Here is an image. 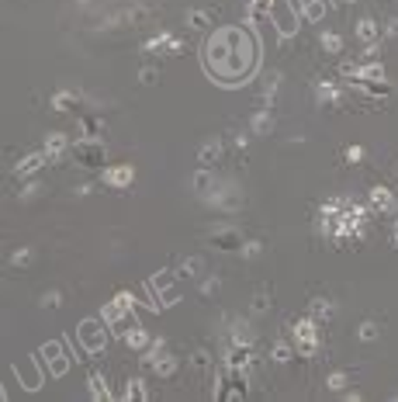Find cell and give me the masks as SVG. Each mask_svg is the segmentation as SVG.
<instances>
[{
    "instance_id": "1",
    "label": "cell",
    "mask_w": 398,
    "mask_h": 402,
    "mask_svg": "<svg viewBox=\"0 0 398 402\" xmlns=\"http://www.w3.org/2000/svg\"><path fill=\"white\" fill-rule=\"evenodd\" d=\"M257 63V42L243 28H218L204 45V70L218 84H239Z\"/></svg>"
},
{
    "instance_id": "2",
    "label": "cell",
    "mask_w": 398,
    "mask_h": 402,
    "mask_svg": "<svg viewBox=\"0 0 398 402\" xmlns=\"http://www.w3.org/2000/svg\"><path fill=\"white\" fill-rule=\"evenodd\" d=\"M246 392H250V368L222 364V368H218V389H215V399H222V402L246 399Z\"/></svg>"
},
{
    "instance_id": "3",
    "label": "cell",
    "mask_w": 398,
    "mask_h": 402,
    "mask_svg": "<svg viewBox=\"0 0 398 402\" xmlns=\"http://www.w3.org/2000/svg\"><path fill=\"white\" fill-rule=\"evenodd\" d=\"M70 156L87 167V170H98V167H107V146L100 139H91V135H80L73 146H70Z\"/></svg>"
},
{
    "instance_id": "4",
    "label": "cell",
    "mask_w": 398,
    "mask_h": 402,
    "mask_svg": "<svg viewBox=\"0 0 398 402\" xmlns=\"http://www.w3.org/2000/svg\"><path fill=\"white\" fill-rule=\"evenodd\" d=\"M142 364H146L156 378H174V375H177V357L167 350L163 340H156V343H149V347L142 350Z\"/></svg>"
},
{
    "instance_id": "5",
    "label": "cell",
    "mask_w": 398,
    "mask_h": 402,
    "mask_svg": "<svg viewBox=\"0 0 398 402\" xmlns=\"http://www.w3.org/2000/svg\"><path fill=\"white\" fill-rule=\"evenodd\" d=\"M291 336H295V350H298V357H315L319 347H322V340H319V322H315L312 315H305V319H295V322H291Z\"/></svg>"
},
{
    "instance_id": "6",
    "label": "cell",
    "mask_w": 398,
    "mask_h": 402,
    "mask_svg": "<svg viewBox=\"0 0 398 402\" xmlns=\"http://www.w3.org/2000/svg\"><path fill=\"white\" fill-rule=\"evenodd\" d=\"M204 201L211 204V208H218V211H225V215H232V211H239L246 201H243V191L229 181V184H215L208 195H204Z\"/></svg>"
},
{
    "instance_id": "7",
    "label": "cell",
    "mask_w": 398,
    "mask_h": 402,
    "mask_svg": "<svg viewBox=\"0 0 398 402\" xmlns=\"http://www.w3.org/2000/svg\"><path fill=\"white\" fill-rule=\"evenodd\" d=\"M107 333H111V329H100L98 319H84V322L77 326V343H80V350H87V354H100V350L107 347Z\"/></svg>"
},
{
    "instance_id": "8",
    "label": "cell",
    "mask_w": 398,
    "mask_h": 402,
    "mask_svg": "<svg viewBox=\"0 0 398 402\" xmlns=\"http://www.w3.org/2000/svg\"><path fill=\"white\" fill-rule=\"evenodd\" d=\"M100 319H104V326L114 333V336H125L135 322H139V315H135V308H121L118 302H111V305H104V312H100Z\"/></svg>"
},
{
    "instance_id": "9",
    "label": "cell",
    "mask_w": 398,
    "mask_h": 402,
    "mask_svg": "<svg viewBox=\"0 0 398 402\" xmlns=\"http://www.w3.org/2000/svg\"><path fill=\"white\" fill-rule=\"evenodd\" d=\"M142 52H149V56H184V38L163 31V35H153V38L142 45Z\"/></svg>"
},
{
    "instance_id": "10",
    "label": "cell",
    "mask_w": 398,
    "mask_h": 402,
    "mask_svg": "<svg viewBox=\"0 0 398 402\" xmlns=\"http://www.w3.org/2000/svg\"><path fill=\"white\" fill-rule=\"evenodd\" d=\"M208 243H211V246H218V250H225V253H232V250H243V246H246L243 232H239V229H232V225H215V229H208Z\"/></svg>"
},
{
    "instance_id": "11",
    "label": "cell",
    "mask_w": 398,
    "mask_h": 402,
    "mask_svg": "<svg viewBox=\"0 0 398 402\" xmlns=\"http://www.w3.org/2000/svg\"><path fill=\"white\" fill-rule=\"evenodd\" d=\"M42 357L35 354V357H24V361H17L14 364V375L21 378V385L28 389V392H35V389H42Z\"/></svg>"
},
{
    "instance_id": "12",
    "label": "cell",
    "mask_w": 398,
    "mask_h": 402,
    "mask_svg": "<svg viewBox=\"0 0 398 402\" xmlns=\"http://www.w3.org/2000/svg\"><path fill=\"white\" fill-rule=\"evenodd\" d=\"M315 98H319V107H346L350 98L339 91L336 80H315Z\"/></svg>"
},
{
    "instance_id": "13",
    "label": "cell",
    "mask_w": 398,
    "mask_h": 402,
    "mask_svg": "<svg viewBox=\"0 0 398 402\" xmlns=\"http://www.w3.org/2000/svg\"><path fill=\"white\" fill-rule=\"evenodd\" d=\"M298 17H301L298 10H295V7H284V3H277V7H274V14H270V21L277 24V35H281L284 42L298 31Z\"/></svg>"
},
{
    "instance_id": "14",
    "label": "cell",
    "mask_w": 398,
    "mask_h": 402,
    "mask_svg": "<svg viewBox=\"0 0 398 402\" xmlns=\"http://www.w3.org/2000/svg\"><path fill=\"white\" fill-rule=\"evenodd\" d=\"M132 181H135V170L128 163H114L104 170V188H111V191H128Z\"/></svg>"
},
{
    "instance_id": "15",
    "label": "cell",
    "mask_w": 398,
    "mask_h": 402,
    "mask_svg": "<svg viewBox=\"0 0 398 402\" xmlns=\"http://www.w3.org/2000/svg\"><path fill=\"white\" fill-rule=\"evenodd\" d=\"M346 84H350V87H357V91H364V94H367V104L392 94V84H388V77H381V80H371V77H353V80H346Z\"/></svg>"
},
{
    "instance_id": "16",
    "label": "cell",
    "mask_w": 398,
    "mask_h": 402,
    "mask_svg": "<svg viewBox=\"0 0 398 402\" xmlns=\"http://www.w3.org/2000/svg\"><path fill=\"white\" fill-rule=\"evenodd\" d=\"M38 357H42V361L49 364V371H52V375H63V371L70 368V357H66V347H63L59 340H56V343H45V347L38 350Z\"/></svg>"
},
{
    "instance_id": "17",
    "label": "cell",
    "mask_w": 398,
    "mask_h": 402,
    "mask_svg": "<svg viewBox=\"0 0 398 402\" xmlns=\"http://www.w3.org/2000/svg\"><path fill=\"white\" fill-rule=\"evenodd\" d=\"M353 35H357L360 45H378V42L385 38V24H378L374 17H360V21L353 24Z\"/></svg>"
},
{
    "instance_id": "18",
    "label": "cell",
    "mask_w": 398,
    "mask_h": 402,
    "mask_svg": "<svg viewBox=\"0 0 398 402\" xmlns=\"http://www.w3.org/2000/svg\"><path fill=\"white\" fill-rule=\"evenodd\" d=\"M367 208H371V211H381V215H385V211H395V195H392L385 184H374L371 195H367Z\"/></svg>"
},
{
    "instance_id": "19",
    "label": "cell",
    "mask_w": 398,
    "mask_h": 402,
    "mask_svg": "<svg viewBox=\"0 0 398 402\" xmlns=\"http://www.w3.org/2000/svg\"><path fill=\"white\" fill-rule=\"evenodd\" d=\"M222 153H225V142H222L218 135H211V139H208V142L198 149V163L215 170V167H218V160H222Z\"/></svg>"
},
{
    "instance_id": "20",
    "label": "cell",
    "mask_w": 398,
    "mask_h": 402,
    "mask_svg": "<svg viewBox=\"0 0 398 402\" xmlns=\"http://www.w3.org/2000/svg\"><path fill=\"white\" fill-rule=\"evenodd\" d=\"M45 163H49L45 149H42V153H28V156H21V160H17V167H14V177H35V174H38Z\"/></svg>"
},
{
    "instance_id": "21",
    "label": "cell",
    "mask_w": 398,
    "mask_h": 402,
    "mask_svg": "<svg viewBox=\"0 0 398 402\" xmlns=\"http://www.w3.org/2000/svg\"><path fill=\"white\" fill-rule=\"evenodd\" d=\"M52 107H56V111H63V114H77V118L84 114V111H80V107H84V100L77 98L73 91H56V94H52Z\"/></svg>"
},
{
    "instance_id": "22",
    "label": "cell",
    "mask_w": 398,
    "mask_h": 402,
    "mask_svg": "<svg viewBox=\"0 0 398 402\" xmlns=\"http://www.w3.org/2000/svg\"><path fill=\"white\" fill-rule=\"evenodd\" d=\"M291 7L298 10L305 21H322L329 3H326V0H291Z\"/></svg>"
},
{
    "instance_id": "23",
    "label": "cell",
    "mask_w": 398,
    "mask_h": 402,
    "mask_svg": "<svg viewBox=\"0 0 398 402\" xmlns=\"http://www.w3.org/2000/svg\"><path fill=\"white\" fill-rule=\"evenodd\" d=\"M45 156H49V163H59L63 160V153H70V139L63 135V132H52L49 139H45Z\"/></svg>"
},
{
    "instance_id": "24",
    "label": "cell",
    "mask_w": 398,
    "mask_h": 402,
    "mask_svg": "<svg viewBox=\"0 0 398 402\" xmlns=\"http://www.w3.org/2000/svg\"><path fill=\"white\" fill-rule=\"evenodd\" d=\"M274 7H277V0H253V3L246 7L250 24H267V21H270V14H274Z\"/></svg>"
},
{
    "instance_id": "25",
    "label": "cell",
    "mask_w": 398,
    "mask_h": 402,
    "mask_svg": "<svg viewBox=\"0 0 398 402\" xmlns=\"http://www.w3.org/2000/svg\"><path fill=\"white\" fill-rule=\"evenodd\" d=\"M308 315L322 326V322H332V315H336V302L332 299H312L308 302Z\"/></svg>"
},
{
    "instance_id": "26",
    "label": "cell",
    "mask_w": 398,
    "mask_h": 402,
    "mask_svg": "<svg viewBox=\"0 0 398 402\" xmlns=\"http://www.w3.org/2000/svg\"><path fill=\"white\" fill-rule=\"evenodd\" d=\"M274 128V107H257V114L250 118V132L253 135H267Z\"/></svg>"
},
{
    "instance_id": "27",
    "label": "cell",
    "mask_w": 398,
    "mask_h": 402,
    "mask_svg": "<svg viewBox=\"0 0 398 402\" xmlns=\"http://www.w3.org/2000/svg\"><path fill=\"white\" fill-rule=\"evenodd\" d=\"M253 340H257L253 326H250L246 319H232V329H229V347H236V343H253Z\"/></svg>"
},
{
    "instance_id": "28",
    "label": "cell",
    "mask_w": 398,
    "mask_h": 402,
    "mask_svg": "<svg viewBox=\"0 0 398 402\" xmlns=\"http://www.w3.org/2000/svg\"><path fill=\"white\" fill-rule=\"evenodd\" d=\"M121 340H125V347H128V350H139V354H142V350L153 343V340H149V333L142 329V322H135V326H132V329H128Z\"/></svg>"
},
{
    "instance_id": "29",
    "label": "cell",
    "mask_w": 398,
    "mask_h": 402,
    "mask_svg": "<svg viewBox=\"0 0 398 402\" xmlns=\"http://www.w3.org/2000/svg\"><path fill=\"white\" fill-rule=\"evenodd\" d=\"M107 128V121L98 118V114H80V135H91V139H100Z\"/></svg>"
},
{
    "instance_id": "30",
    "label": "cell",
    "mask_w": 398,
    "mask_h": 402,
    "mask_svg": "<svg viewBox=\"0 0 398 402\" xmlns=\"http://www.w3.org/2000/svg\"><path fill=\"white\" fill-rule=\"evenodd\" d=\"M218 17V10H201V7H194V10H187V24L194 28V31H204V28H211V21Z\"/></svg>"
},
{
    "instance_id": "31",
    "label": "cell",
    "mask_w": 398,
    "mask_h": 402,
    "mask_svg": "<svg viewBox=\"0 0 398 402\" xmlns=\"http://www.w3.org/2000/svg\"><path fill=\"white\" fill-rule=\"evenodd\" d=\"M319 45H322L326 56H343V38H339L336 31H322V35H319Z\"/></svg>"
},
{
    "instance_id": "32",
    "label": "cell",
    "mask_w": 398,
    "mask_h": 402,
    "mask_svg": "<svg viewBox=\"0 0 398 402\" xmlns=\"http://www.w3.org/2000/svg\"><path fill=\"white\" fill-rule=\"evenodd\" d=\"M191 184H194V191H201V195H208L218 181H215V174H211V167H201V170H194V177H191Z\"/></svg>"
},
{
    "instance_id": "33",
    "label": "cell",
    "mask_w": 398,
    "mask_h": 402,
    "mask_svg": "<svg viewBox=\"0 0 398 402\" xmlns=\"http://www.w3.org/2000/svg\"><path fill=\"white\" fill-rule=\"evenodd\" d=\"M181 278H204V260L201 257H184L181 267H177Z\"/></svg>"
},
{
    "instance_id": "34",
    "label": "cell",
    "mask_w": 398,
    "mask_h": 402,
    "mask_svg": "<svg viewBox=\"0 0 398 402\" xmlns=\"http://www.w3.org/2000/svg\"><path fill=\"white\" fill-rule=\"evenodd\" d=\"M270 361H274V364H291V361H295V347L284 343V340H277V343L270 347Z\"/></svg>"
},
{
    "instance_id": "35",
    "label": "cell",
    "mask_w": 398,
    "mask_h": 402,
    "mask_svg": "<svg viewBox=\"0 0 398 402\" xmlns=\"http://www.w3.org/2000/svg\"><path fill=\"white\" fill-rule=\"evenodd\" d=\"M191 368H194L198 375H204V371H211V368H215V361H211V350H208V347H198V350L191 354Z\"/></svg>"
},
{
    "instance_id": "36",
    "label": "cell",
    "mask_w": 398,
    "mask_h": 402,
    "mask_svg": "<svg viewBox=\"0 0 398 402\" xmlns=\"http://www.w3.org/2000/svg\"><path fill=\"white\" fill-rule=\"evenodd\" d=\"M350 382H353L350 371H332V375H326V389H329V392H346Z\"/></svg>"
},
{
    "instance_id": "37",
    "label": "cell",
    "mask_w": 398,
    "mask_h": 402,
    "mask_svg": "<svg viewBox=\"0 0 398 402\" xmlns=\"http://www.w3.org/2000/svg\"><path fill=\"white\" fill-rule=\"evenodd\" d=\"M91 396H94L98 402L114 399V392L107 389V382H104V375H100V371H94V375H91Z\"/></svg>"
},
{
    "instance_id": "38",
    "label": "cell",
    "mask_w": 398,
    "mask_h": 402,
    "mask_svg": "<svg viewBox=\"0 0 398 402\" xmlns=\"http://www.w3.org/2000/svg\"><path fill=\"white\" fill-rule=\"evenodd\" d=\"M125 385H128V389H125V399H135V402L149 399V392H146V382H142V378H128Z\"/></svg>"
},
{
    "instance_id": "39",
    "label": "cell",
    "mask_w": 398,
    "mask_h": 402,
    "mask_svg": "<svg viewBox=\"0 0 398 402\" xmlns=\"http://www.w3.org/2000/svg\"><path fill=\"white\" fill-rule=\"evenodd\" d=\"M31 260H35L31 246H21V250H14V253H10V267H14V271H24V267H31Z\"/></svg>"
},
{
    "instance_id": "40",
    "label": "cell",
    "mask_w": 398,
    "mask_h": 402,
    "mask_svg": "<svg viewBox=\"0 0 398 402\" xmlns=\"http://www.w3.org/2000/svg\"><path fill=\"white\" fill-rule=\"evenodd\" d=\"M381 336V326L374 322V319H367V322H360V329H357V340H364V343H371V340H378Z\"/></svg>"
},
{
    "instance_id": "41",
    "label": "cell",
    "mask_w": 398,
    "mask_h": 402,
    "mask_svg": "<svg viewBox=\"0 0 398 402\" xmlns=\"http://www.w3.org/2000/svg\"><path fill=\"white\" fill-rule=\"evenodd\" d=\"M139 84H142V87H156V84H160V70L146 66V70L139 73Z\"/></svg>"
},
{
    "instance_id": "42",
    "label": "cell",
    "mask_w": 398,
    "mask_h": 402,
    "mask_svg": "<svg viewBox=\"0 0 398 402\" xmlns=\"http://www.w3.org/2000/svg\"><path fill=\"white\" fill-rule=\"evenodd\" d=\"M343 160H346V163H353V167H357V163H364V146H346V149H343Z\"/></svg>"
},
{
    "instance_id": "43",
    "label": "cell",
    "mask_w": 398,
    "mask_h": 402,
    "mask_svg": "<svg viewBox=\"0 0 398 402\" xmlns=\"http://www.w3.org/2000/svg\"><path fill=\"white\" fill-rule=\"evenodd\" d=\"M267 308H270V292L263 288V292H257V295H253V312L260 315V312H267Z\"/></svg>"
},
{
    "instance_id": "44",
    "label": "cell",
    "mask_w": 398,
    "mask_h": 402,
    "mask_svg": "<svg viewBox=\"0 0 398 402\" xmlns=\"http://www.w3.org/2000/svg\"><path fill=\"white\" fill-rule=\"evenodd\" d=\"M239 253H243V260H257V257H260V253H263V246H260V243H257V239H250V243H246V246H243V250H239Z\"/></svg>"
},
{
    "instance_id": "45",
    "label": "cell",
    "mask_w": 398,
    "mask_h": 402,
    "mask_svg": "<svg viewBox=\"0 0 398 402\" xmlns=\"http://www.w3.org/2000/svg\"><path fill=\"white\" fill-rule=\"evenodd\" d=\"M38 305H42V308H59V305H63V295H59V292H45V295L38 299Z\"/></svg>"
},
{
    "instance_id": "46",
    "label": "cell",
    "mask_w": 398,
    "mask_h": 402,
    "mask_svg": "<svg viewBox=\"0 0 398 402\" xmlns=\"http://www.w3.org/2000/svg\"><path fill=\"white\" fill-rule=\"evenodd\" d=\"M38 191H42V184H38V181H28V184L21 188V195H17V198H21V201H31L35 195H38Z\"/></svg>"
},
{
    "instance_id": "47",
    "label": "cell",
    "mask_w": 398,
    "mask_h": 402,
    "mask_svg": "<svg viewBox=\"0 0 398 402\" xmlns=\"http://www.w3.org/2000/svg\"><path fill=\"white\" fill-rule=\"evenodd\" d=\"M218 285H222L218 278H204V281H201V295H204V299H211V295L218 292Z\"/></svg>"
},
{
    "instance_id": "48",
    "label": "cell",
    "mask_w": 398,
    "mask_h": 402,
    "mask_svg": "<svg viewBox=\"0 0 398 402\" xmlns=\"http://www.w3.org/2000/svg\"><path fill=\"white\" fill-rule=\"evenodd\" d=\"M385 35H388V38H398V17H392V21L385 24Z\"/></svg>"
},
{
    "instance_id": "49",
    "label": "cell",
    "mask_w": 398,
    "mask_h": 402,
    "mask_svg": "<svg viewBox=\"0 0 398 402\" xmlns=\"http://www.w3.org/2000/svg\"><path fill=\"white\" fill-rule=\"evenodd\" d=\"M392 239H395V246H398V222H395V232H392Z\"/></svg>"
},
{
    "instance_id": "50",
    "label": "cell",
    "mask_w": 398,
    "mask_h": 402,
    "mask_svg": "<svg viewBox=\"0 0 398 402\" xmlns=\"http://www.w3.org/2000/svg\"><path fill=\"white\" fill-rule=\"evenodd\" d=\"M80 3H87V0H80Z\"/></svg>"
}]
</instances>
